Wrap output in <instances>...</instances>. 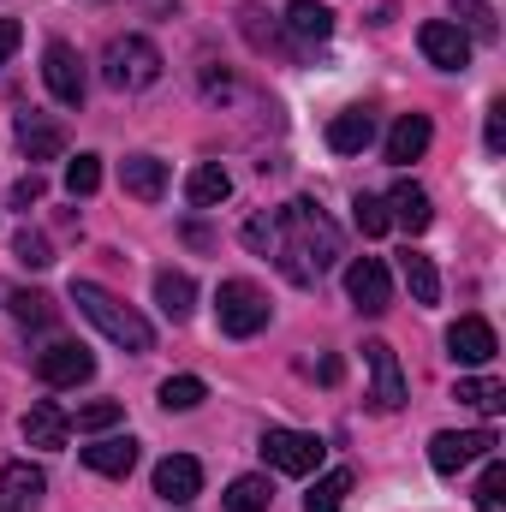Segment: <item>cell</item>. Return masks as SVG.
I'll return each mask as SVG.
<instances>
[{"label": "cell", "mask_w": 506, "mask_h": 512, "mask_svg": "<svg viewBox=\"0 0 506 512\" xmlns=\"http://www.w3.org/2000/svg\"><path fill=\"white\" fill-rule=\"evenodd\" d=\"M203 399H209L203 376H167L161 382V411H197Z\"/></svg>", "instance_id": "cell-30"}, {"label": "cell", "mask_w": 506, "mask_h": 512, "mask_svg": "<svg viewBox=\"0 0 506 512\" xmlns=\"http://www.w3.org/2000/svg\"><path fill=\"white\" fill-rule=\"evenodd\" d=\"M429 143H435V126H429V114H399L381 149H387V161H393V167H405V161H417Z\"/></svg>", "instance_id": "cell-18"}, {"label": "cell", "mask_w": 506, "mask_h": 512, "mask_svg": "<svg viewBox=\"0 0 506 512\" xmlns=\"http://www.w3.org/2000/svg\"><path fill=\"white\" fill-rule=\"evenodd\" d=\"M36 376L48 387H78L96 376V358L78 346V340H54L48 352H36Z\"/></svg>", "instance_id": "cell-11"}, {"label": "cell", "mask_w": 506, "mask_h": 512, "mask_svg": "<svg viewBox=\"0 0 506 512\" xmlns=\"http://www.w3.org/2000/svg\"><path fill=\"white\" fill-rule=\"evenodd\" d=\"M84 465H90L96 477H131V465H137V441H131V435H102V441L84 447Z\"/></svg>", "instance_id": "cell-21"}, {"label": "cell", "mask_w": 506, "mask_h": 512, "mask_svg": "<svg viewBox=\"0 0 506 512\" xmlns=\"http://www.w3.org/2000/svg\"><path fill=\"white\" fill-rule=\"evenodd\" d=\"M155 304H161L167 322H185V316L197 310V280L179 274V268H161V274H155Z\"/></svg>", "instance_id": "cell-22"}, {"label": "cell", "mask_w": 506, "mask_h": 512, "mask_svg": "<svg viewBox=\"0 0 506 512\" xmlns=\"http://www.w3.org/2000/svg\"><path fill=\"white\" fill-rule=\"evenodd\" d=\"M399 274H405V286H411L417 304H441V274H435V262H429L423 251L399 256Z\"/></svg>", "instance_id": "cell-25"}, {"label": "cell", "mask_w": 506, "mask_h": 512, "mask_svg": "<svg viewBox=\"0 0 506 512\" xmlns=\"http://www.w3.org/2000/svg\"><path fill=\"white\" fill-rule=\"evenodd\" d=\"M185 197H191L197 209H215V203H227V197H233V173H227L221 161H203V167H191Z\"/></svg>", "instance_id": "cell-23"}, {"label": "cell", "mask_w": 506, "mask_h": 512, "mask_svg": "<svg viewBox=\"0 0 506 512\" xmlns=\"http://www.w3.org/2000/svg\"><path fill=\"white\" fill-rule=\"evenodd\" d=\"M42 489H48L42 465H30V459L6 465V471H0V512H30L42 501Z\"/></svg>", "instance_id": "cell-15"}, {"label": "cell", "mask_w": 506, "mask_h": 512, "mask_svg": "<svg viewBox=\"0 0 506 512\" xmlns=\"http://www.w3.org/2000/svg\"><path fill=\"white\" fill-rule=\"evenodd\" d=\"M286 30H292V42H328L334 36V12L322 0H292L286 6Z\"/></svg>", "instance_id": "cell-24"}, {"label": "cell", "mask_w": 506, "mask_h": 512, "mask_svg": "<svg viewBox=\"0 0 506 512\" xmlns=\"http://www.w3.org/2000/svg\"><path fill=\"white\" fill-rule=\"evenodd\" d=\"M453 6L465 12V24H459L465 36H483V42H495V36H501V24H495V6H489V0H453Z\"/></svg>", "instance_id": "cell-33"}, {"label": "cell", "mask_w": 506, "mask_h": 512, "mask_svg": "<svg viewBox=\"0 0 506 512\" xmlns=\"http://www.w3.org/2000/svg\"><path fill=\"white\" fill-rule=\"evenodd\" d=\"M18 149H24V161H60L66 155V131L48 114H18Z\"/></svg>", "instance_id": "cell-17"}, {"label": "cell", "mask_w": 506, "mask_h": 512, "mask_svg": "<svg viewBox=\"0 0 506 512\" xmlns=\"http://www.w3.org/2000/svg\"><path fill=\"white\" fill-rule=\"evenodd\" d=\"M72 304H78V316H90L114 346H126V352H149V346H155V328L131 310L126 298H114L108 286H96V280H72Z\"/></svg>", "instance_id": "cell-2"}, {"label": "cell", "mask_w": 506, "mask_h": 512, "mask_svg": "<svg viewBox=\"0 0 506 512\" xmlns=\"http://www.w3.org/2000/svg\"><path fill=\"white\" fill-rule=\"evenodd\" d=\"M120 185H126V197H137V203H161V197H167V161H155V155H126V161H120Z\"/></svg>", "instance_id": "cell-19"}, {"label": "cell", "mask_w": 506, "mask_h": 512, "mask_svg": "<svg viewBox=\"0 0 506 512\" xmlns=\"http://www.w3.org/2000/svg\"><path fill=\"white\" fill-rule=\"evenodd\" d=\"M364 364H370V405L376 411H399L405 405V370H399V352L387 340L364 346Z\"/></svg>", "instance_id": "cell-9"}, {"label": "cell", "mask_w": 506, "mask_h": 512, "mask_svg": "<svg viewBox=\"0 0 506 512\" xmlns=\"http://www.w3.org/2000/svg\"><path fill=\"white\" fill-rule=\"evenodd\" d=\"M66 435H72V423H66V411H60L54 399H36V405L24 411V441H30V447L60 453V447H66Z\"/></svg>", "instance_id": "cell-16"}, {"label": "cell", "mask_w": 506, "mask_h": 512, "mask_svg": "<svg viewBox=\"0 0 506 512\" xmlns=\"http://www.w3.org/2000/svg\"><path fill=\"white\" fill-rule=\"evenodd\" d=\"M274 262L286 268L292 286H316V280L340 262V227H334L310 197L286 203V209L274 215Z\"/></svg>", "instance_id": "cell-1"}, {"label": "cell", "mask_w": 506, "mask_h": 512, "mask_svg": "<svg viewBox=\"0 0 506 512\" xmlns=\"http://www.w3.org/2000/svg\"><path fill=\"white\" fill-rule=\"evenodd\" d=\"M42 84H48V96H54L60 108H84L90 78H84V60H78L72 42H48V48H42Z\"/></svg>", "instance_id": "cell-7"}, {"label": "cell", "mask_w": 506, "mask_h": 512, "mask_svg": "<svg viewBox=\"0 0 506 512\" xmlns=\"http://www.w3.org/2000/svg\"><path fill=\"white\" fill-rule=\"evenodd\" d=\"M239 30L251 36L256 48H274V54H292V48L280 42V30H274V24H262V12H256V6H239Z\"/></svg>", "instance_id": "cell-34"}, {"label": "cell", "mask_w": 506, "mask_h": 512, "mask_svg": "<svg viewBox=\"0 0 506 512\" xmlns=\"http://www.w3.org/2000/svg\"><path fill=\"white\" fill-rule=\"evenodd\" d=\"M155 495H161L167 507H191V501L203 495V465H197L191 453L161 459V465H155Z\"/></svg>", "instance_id": "cell-13"}, {"label": "cell", "mask_w": 506, "mask_h": 512, "mask_svg": "<svg viewBox=\"0 0 506 512\" xmlns=\"http://www.w3.org/2000/svg\"><path fill=\"white\" fill-rule=\"evenodd\" d=\"M18 42H24V30H18V18H0V66L18 54Z\"/></svg>", "instance_id": "cell-41"}, {"label": "cell", "mask_w": 506, "mask_h": 512, "mask_svg": "<svg viewBox=\"0 0 506 512\" xmlns=\"http://www.w3.org/2000/svg\"><path fill=\"white\" fill-rule=\"evenodd\" d=\"M102 78L108 90H149L161 78V48L149 36H114L102 48Z\"/></svg>", "instance_id": "cell-3"}, {"label": "cell", "mask_w": 506, "mask_h": 512, "mask_svg": "<svg viewBox=\"0 0 506 512\" xmlns=\"http://www.w3.org/2000/svg\"><path fill=\"white\" fill-rule=\"evenodd\" d=\"M501 441H495V429H441L435 441H429V465L441 471V477H459L465 465H477V459H489Z\"/></svg>", "instance_id": "cell-6"}, {"label": "cell", "mask_w": 506, "mask_h": 512, "mask_svg": "<svg viewBox=\"0 0 506 512\" xmlns=\"http://www.w3.org/2000/svg\"><path fill=\"white\" fill-rule=\"evenodd\" d=\"M477 501H483V512H495L506 501V465L489 453V471H483V483H477Z\"/></svg>", "instance_id": "cell-37"}, {"label": "cell", "mask_w": 506, "mask_h": 512, "mask_svg": "<svg viewBox=\"0 0 506 512\" xmlns=\"http://www.w3.org/2000/svg\"><path fill=\"white\" fill-rule=\"evenodd\" d=\"M453 399H459V405H471V411H483V417L506 411V387L495 382V376H459Z\"/></svg>", "instance_id": "cell-26"}, {"label": "cell", "mask_w": 506, "mask_h": 512, "mask_svg": "<svg viewBox=\"0 0 506 512\" xmlns=\"http://www.w3.org/2000/svg\"><path fill=\"white\" fill-rule=\"evenodd\" d=\"M346 298H352L364 316H381V310L393 304V274H387L381 256H352V262H346Z\"/></svg>", "instance_id": "cell-8"}, {"label": "cell", "mask_w": 506, "mask_h": 512, "mask_svg": "<svg viewBox=\"0 0 506 512\" xmlns=\"http://www.w3.org/2000/svg\"><path fill=\"white\" fill-rule=\"evenodd\" d=\"M12 256H18L24 268H48V262H54V251H48V239H42V233H30V227H24V233L12 239Z\"/></svg>", "instance_id": "cell-36"}, {"label": "cell", "mask_w": 506, "mask_h": 512, "mask_svg": "<svg viewBox=\"0 0 506 512\" xmlns=\"http://www.w3.org/2000/svg\"><path fill=\"white\" fill-rule=\"evenodd\" d=\"M6 304H12V316H18L24 328H48V322L60 316V304H54L48 292H36V286H18V292H12Z\"/></svg>", "instance_id": "cell-28"}, {"label": "cell", "mask_w": 506, "mask_h": 512, "mask_svg": "<svg viewBox=\"0 0 506 512\" xmlns=\"http://www.w3.org/2000/svg\"><path fill=\"white\" fill-rule=\"evenodd\" d=\"M215 322L227 340H256L268 328V292L256 280H221L215 292Z\"/></svg>", "instance_id": "cell-4"}, {"label": "cell", "mask_w": 506, "mask_h": 512, "mask_svg": "<svg viewBox=\"0 0 506 512\" xmlns=\"http://www.w3.org/2000/svg\"><path fill=\"white\" fill-rule=\"evenodd\" d=\"M120 417H126V405H120V399H96V405H84V411H78V429L102 435V429H114Z\"/></svg>", "instance_id": "cell-35"}, {"label": "cell", "mask_w": 506, "mask_h": 512, "mask_svg": "<svg viewBox=\"0 0 506 512\" xmlns=\"http://www.w3.org/2000/svg\"><path fill=\"white\" fill-rule=\"evenodd\" d=\"M322 435H304V429H262V459L280 471V477H310L322 465Z\"/></svg>", "instance_id": "cell-5"}, {"label": "cell", "mask_w": 506, "mask_h": 512, "mask_svg": "<svg viewBox=\"0 0 506 512\" xmlns=\"http://www.w3.org/2000/svg\"><path fill=\"white\" fill-rule=\"evenodd\" d=\"M66 191H72V197H96V191H102V155H78V161L66 167Z\"/></svg>", "instance_id": "cell-32"}, {"label": "cell", "mask_w": 506, "mask_h": 512, "mask_svg": "<svg viewBox=\"0 0 506 512\" xmlns=\"http://www.w3.org/2000/svg\"><path fill=\"white\" fill-rule=\"evenodd\" d=\"M417 48H423L429 66H441V72H465V66H471V36H465L453 18H429V24L417 30Z\"/></svg>", "instance_id": "cell-10"}, {"label": "cell", "mask_w": 506, "mask_h": 512, "mask_svg": "<svg viewBox=\"0 0 506 512\" xmlns=\"http://www.w3.org/2000/svg\"><path fill=\"white\" fill-rule=\"evenodd\" d=\"M245 245H251V251H274V215H256V221H245Z\"/></svg>", "instance_id": "cell-38"}, {"label": "cell", "mask_w": 506, "mask_h": 512, "mask_svg": "<svg viewBox=\"0 0 506 512\" xmlns=\"http://www.w3.org/2000/svg\"><path fill=\"white\" fill-rule=\"evenodd\" d=\"M42 191H48V185H42V173L18 179V185H12V209H30V203H42Z\"/></svg>", "instance_id": "cell-40"}, {"label": "cell", "mask_w": 506, "mask_h": 512, "mask_svg": "<svg viewBox=\"0 0 506 512\" xmlns=\"http://www.w3.org/2000/svg\"><path fill=\"white\" fill-rule=\"evenodd\" d=\"M370 143H376V114L370 108H346V114L328 120V149L334 155H364Z\"/></svg>", "instance_id": "cell-20"}, {"label": "cell", "mask_w": 506, "mask_h": 512, "mask_svg": "<svg viewBox=\"0 0 506 512\" xmlns=\"http://www.w3.org/2000/svg\"><path fill=\"white\" fill-rule=\"evenodd\" d=\"M268 501H274L268 477H233L221 495V512H268Z\"/></svg>", "instance_id": "cell-27"}, {"label": "cell", "mask_w": 506, "mask_h": 512, "mask_svg": "<svg viewBox=\"0 0 506 512\" xmlns=\"http://www.w3.org/2000/svg\"><path fill=\"white\" fill-rule=\"evenodd\" d=\"M346 495H352V471H328V477H316V489L304 495V512H340Z\"/></svg>", "instance_id": "cell-29"}, {"label": "cell", "mask_w": 506, "mask_h": 512, "mask_svg": "<svg viewBox=\"0 0 506 512\" xmlns=\"http://www.w3.org/2000/svg\"><path fill=\"white\" fill-rule=\"evenodd\" d=\"M381 203H387V221H393V227H405L411 239H417V233H429V221H435V203H429V191H423V185H411V179H399V185H393Z\"/></svg>", "instance_id": "cell-14"}, {"label": "cell", "mask_w": 506, "mask_h": 512, "mask_svg": "<svg viewBox=\"0 0 506 512\" xmlns=\"http://www.w3.org/2000/svg\"><path fill=\"white\" fill-rule=\"evenodd\" d=\"M447 352H453V364L477 370V364H495L501 340H495V328H489L483 316H459V322L447 328Z\"/></svg>", "instance_id": "cell-12"}, {"label": "cell", "mask_w": 506, "mask_h": 512, "mask_svg": "<svg viewBox=\"0 0 506 512\" xmlns=\"http://www.w3.org/2000/svg\"><path fill=\"white\" fill-rule=\"evenodd\" d=\"M483 137H489V155H501V149H506V102H495V108H489V126H483Z\"/></svg>", "instance_id": "cell-39"}, {"label": "cell", "mask_w": 506, "mask_h": 512, "mask_svg": "<svg viewBox=\"0 0 506 512\" xmlns=\"http://www.w3.org/2000/svg\"><path fill=\"white\" fill-rule=\"evenodd\" d=\"M352 227H358L364 239H381V233L393 227V221H387V203L370 197V191H358V197H352Z\"/></svg>", "instance_id": "cell-31"}]
</instances>
